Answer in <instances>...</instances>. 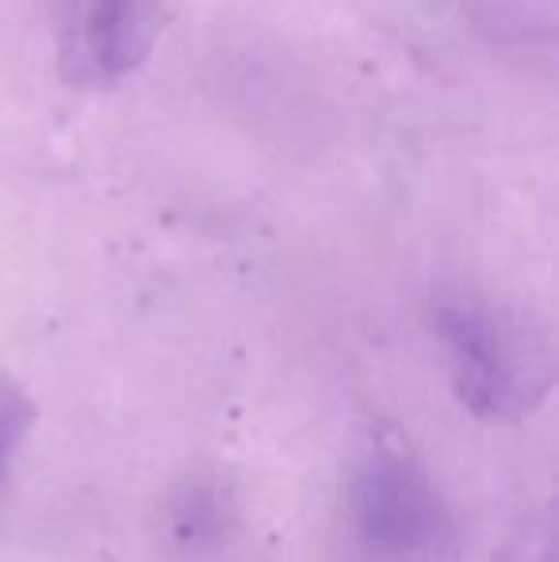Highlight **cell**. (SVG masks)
Segmentation results:
<instances>
[{
    "label": "cell",
    "instance_id": "1",
    "mask_svg": "<svg viewBox=\"0 0 559 562\" xmlns=\"http://www.w3.org/2000/svg\"><path fill=\"white\" fill-rule=\"evenodd\" d=\"M433 329L468 414L499 425L525 422L552 394V340L529 314L471 291H445L433 299Z\"/></svg>",
    "mask_w": 559,
    "mask_h": 562
},
{
    "label": "cell",
    "instance_id": "2",
    "mask_svg": "<svg viewBox=\"0 0 559 562\" xmlns=\"http://www.w3.org/2000/svg\"><path fill=\"white\" fill-rule=\"evenodd\" d=\"M345 543L357 562H456L460 525L418 459L380 445L345 490Z\"/></svg>",
    "mask_w": 559,
    "mask_h": 562
},
{
    "label": "cell",
    "instance_id": "3",
    "mask_svg": "<svg viewBox=\"0 0 559 562\" xmlns=\"http://www.w3.org/2000/svg\"><path fill=\"white\" fill-rule=\"evenodd\" d=\"M161 0H58L62 74L85 89H112L146 61Z\"/></svg>",
    "mask_w": 559,
    "mask_h": 562
},
{
    "label": "cell",
    "instance_id": "4",
    "mask_svg": "<svg viewBox=\"0 0 559 562\" xmlns=\"http://www.w3.org/2000/svg\"><path fill=\"white\" fill-rule=\"evenodd\" d=\"M468 20L494 50L548 58L556 38V0H468Z\"/></svg>",
    "mask_w": 559,
    "mask_h": 562
},
{
    "label": "cell",
    "instance_id": "5",
    "mask_svg": "<svg viewBox=\"0 0 559 562\" xmlns=\"http://www.w3.org/2000/svg\"><path fill=\"white\" fill-rule=\"evenodd\" d=\"M234 525V502L219 482L192 479L177 490L165 509V532L185 555H208L223 543Z\"/></svg>",
    "mask_w": 559,
    "mask_h": 562
},
{
    "label": "cell",
    "instance_id": "6",
    "mask_svg": "<svg viewBox=\"0 0 559 562\" xmlns=\"http://www.w3.org/2000/svg\"><path fill=\"white\" fill-rule=\"evenodd\" d=\"M31 429H35V402L12 375L0 371V494L12 479V467L27 445Z\"/></svg>",
    "mask_w": 559,
    "mask_h": 562
},
{
    "label": "cell",
    "instance_id": "7",
    "mask_svg": "<svg viewBox=\"0 0 559 562\" xmlns=\"http://www.w3.org/2000/svg\"><path fill=\"white\" fill-rule=\"evenodd\" d=\"M506 562H556V548H552V517L545 513H533L517 536L506 548Z\"/></svg>",
    "mask_w": 559,
    "mask_h": 562
}]
</instances>
